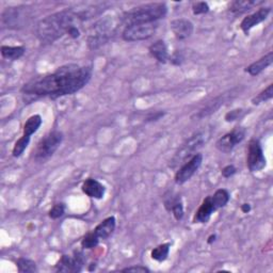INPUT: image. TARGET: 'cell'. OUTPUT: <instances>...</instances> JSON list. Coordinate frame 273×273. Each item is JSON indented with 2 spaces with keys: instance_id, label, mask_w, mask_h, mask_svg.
I'll use <instances>...</instances> for the list:
<instances>
[{
  "instance_id": "6da1fadb",
  "label": "cell",
  "mask_w": 273,
  "mask_h": 273,
  "mask_svg": "<svg viewBox=\"0 0 273 273\" xmlns=\"http://www.w3.org/2000/svg\"><path fill=\"white\" fill-rule=\"evenodd\" d=\"M92 77V68L66 64L57 68L56 72L35 77L27 83L22 92L26 95L58 98L72 95L88 85Z\"/></svg>"
},
{
  "instance_id": "7a4b0ae2",
  "label": "cell",
  "mask_w": 273,
  "mask_h": 273,
  "mask_svg": "<svg viewBox=\"0 0 273 273\" xmlns=\"http://www.w3.org/2000/svg\"><path fill=\"white\" fill-rule=\"evenodd\" d=\"M80 21L75 10H64L61 12L48 15L41 19L36 26V35L40 41L52 44L62 37L68 30L75 26V22Z\"/></svg>"
},
{
  "instance_id": "3957f363",
  "label": "cell",
  "mask_w": 273,
  "mask_h": 273,
  "mask_svg": "<svg viewBox=\"0 0 273 273\" xmlns=\"http://www.w3.org/2000/svg\"><path fill=\"white\" fill-rule=\"evenodd\" d=\"M167 12L168 8L166 4H148L130 10L124 15L123 21L126 26L156 23L158 19L164 18Z\"/></svg>"
},
{
  "instance_id": "277c9868",
  "label": "cell",
  "mask_w": 273,
  "mask_h": 273,
  "mask_svg": "<svg viewBox=\"0 0 273 273\" xmlns=\"http://www.w3.org/2000/svg\"><path fill=\"white\" fill-rule=\"evenodd\" d=\"M63 141V134L61 131L54 130L47 134L37 143L34 150V158L37 161H45L52 157L60 147Z\"/></svg>"
},
{
  "instance_id": "5b68a950",
  "label": "cell",
  "mask_w": 273,
  "mask_h": 273,
  "mask_svg": "<svg viewBox=\"0 0 273 273\" xmlns=\"http://www.w3.org/2000/svg\"><path fill=\"white\" fill-rule=\"evenodd\" d=\"M113 32V22L112 19L105 18L100 19L91 29L89 36V46L90 48L95 49L98 46L104 44L108 37Z\"/></svg>"
},
{
  "instance_id": "8992f818",
  "label": "cell",
  "mask_w": 273,
  "mask_h": 273,
  "mask_svg": "<svg viewBox=\"0 0 273 273\" xmlns=\"http://www.w3.org/2000/svg\"><path fill=\"white\" fill-rule=\"evenodd\" d=\"M157 28V23L130 25L125 27L122 36L127 42L144 41V40H148L155 34Z\"/></svg>"
},
{
  "instance_id": "52a82bcc",
  "label": "cell",
  "mask_w": 273,
  "mask_h": 273,
  "mask_svg": "<svg viewBox=\"0 0 273 273\" xmlns=\"http://www.w3.org/2000/svg\"><path fill=\"white\" fill-rule=\"evenodd\" d=\"M247 165L252 173L261 171L267 165V160L264 151H262L261 144L256 139H252L249 143Z\"/></svg>"
},
{
  "instance_id": "ba28073f",
  "label": "cell",
  "mask_w": 273,
  "mask_h": 273,
  "mask_svg": "<svg viewBox=\"0 0 273 273\" xmlns=\"http://www.w3.org/2000/svg\"><path fill=\"white\" fill-rule=\"evenodd\" d=\"M30 14L27 7H12L8 8L3 13V25L8 28H21L24 27Z\"/></svg>"
},
{
  "instance_id": "9c48e42d",
  "label": "cell",
  "mask_w": 273,
  "mask_h": 273,
  "mask_svg": "<svg viewBox=\"0 0 273 273\" xmlns=\"http://www.w3.org/2000/svg\"><path fill=\"white\" fill-rule=\"evenodd\" d=\"M246 137V129L242 127H236L232 129L230 133L226 134L225 136H223L222 138H220L217 143H216V147L222 151V153H229L234 147L240 143L242 140L245 139Z\"/></svg>"
},
{
  "instance_id": "30bf717a",
  "label": "cell",
  "mask_w": 273,
  "mask_h": 273,
  "mask_svg": "<svg viewBox=\"0 0 273 273\" xmlns=\"http://www.w3.org/2000/svg\"><path fill=\"white\" fill-rule=\"evenodd\" d=\"M202 163H203V156H202V154H194L190 158V160H188V163H186L176 172L175 183L177 185H183L187 183L197 173Z\"/></svg>"
},
{
  "instance_id": "8fae6325",
  "label": "cell",
  "mask_w": 273,
  "mask_h": 273,
  "mask_svg": "<svg viewBox=\"0 0 273 273\" xmlns=\"http://www.w3.org/2000/svg\"><path fill=\"white\" fill-rule=\"evenodd\" d=\"M85 265V257L82 252H75L74 256H68V255H63L60 260L58 261V264L56 266L58 272H80L83 270Z\"/></svg>"
},
{
  "instance_id": "7c38bea8",
  "label": "cell",
  "mask_w": 273,
  "mask_h": 273,
  "mask_svg": "<svg viewBox=\"0 0 273 273\" xmlns=\"http://www.w3.org/2000/svg\"><path fill=\"white\" fill-rule=\"evenodd\" d=\"M203 143H204V136L203 135L197 134L194 136H192L187 141V143L184 144V146L181 147V149L175 155V157H174V159H173V161H172V163H174V165L181 164V161H184L192 153H194V151L198 148H200Z\"/></svg>"
},
{
  "instance_id": "4fadbf2b",
  "label": "cell",
  "mask_w": 273,
  "mask_h": 273,
  "mask_svg": "<svg viewBox=\"0 0 273 273\" xmlns=\"http://www.w3.org/2000/svg\"><path fill=\"white\" fill-rule=\"evenodd\" d=\"M270 12H271V8H269V7L268 8H260L259 10H257L256 12L248 15L247 17L242 19V22L240 24L241 30L246 34H248L253 27H255L256 25H258L262 22H265L267 17L269 16Z\"/></svg>"
},
{
  "instance_id": "5bb4252c",
  "label": "cell",
  "mask_w": 273,
  "mask_h": 273,
  "mask_svg": "<svg viewBox=\"0 0 273 273\" xmlns=\"http://www.w3.org/2000/svg\"><path fill=\"white\" fill-rule=\"evenodd\" d=\"M171 29L176 38L186 40L193 32V24L186 18H177L171 22Z\"/></svg>"
},
{
  "instance_id": "9a60e30c",
  "label": "cell",
  "mask_w": 273,
  "mask_h": 273,
  "mask_svg": "<svg viewBox=\"0 0 273 273\" xmlns=\"http://www.w3.org/2000/svg\"><path fill=\"white\" fill-rule=\"evenodd\" d=\"M82 189L84 193L87 194L89 198L96 199V200L103 199L106 192L105 186L94 178L86 179L82 186Z\"/></svg>"
},
{
  "instance_id": "2e32d148",
  "label": "cell",
  "mask_w": 273,
  "mask_h": 273,
  "mask_svg": "<svg viewBox=\"0 0 273 273\" xmlns=\"http://www.w3.org/2000/svg\"><path fill=\"white\" fill-rule=\"evenodd\" d=\"M215 211L216 210L214 208V204H212L211 197H207L203 201V203L201 204L198 211L196 212V216L193 219L194 223H207L211 215L214 214Z\"/></svg>"
},
{
  "instance_id": "e0dca14e",
  "label": "cell",
  "mask_w": 273,
  "mask_h": 273,
  "mask_svg": "<svg viewBox=\"0 0 273 273\" xmlns=\"http://www.w3.org/2000/svg\"><path fill=\"white\" fill-rule=\"evenodd\" d=\"M273 62V53L270 52L266 56L260 58L257 61L253 62L251 65H249L246 68V72L249 73L251 76H256L260 74L262 70H265L267 67H269Z\"/></svg>"
},
{
  "instance_id": "ac0fdd59",
  "label": "cell",
  "mask_w": 273,
  "mask_h": 273,
  "mask_svg": "<svg viewBox=\"0 0 273 273\" xmlns=\"http://www.w3.org/2000/svg\"><path fill=\"white\" fill-rule=\"evenodd\" d=\"M115 222L116 221L114 217H108L107 219L100 222V223L95 227L94 232L99 239H107L112 235V232L114 231Z\"/></svg>"
},
{
  "instance_id": "d6986e66",
  "label": "cell",
  "mask_w": 273,
  "mask_h": 273,
  "mask_svg": "<svg viewBox=\"0 0 273 273\" xmlns=\"http://www.w3.org/2000/svg\"><path fill=\"white\" fill-rule=\"evenodd\" d=\"M149 53L160 63H167L170 59L168 47L163 40H159V41L151 44L149 47Z\"/></svg>"
},
{
  "instance_id": "ffe728a7",
  "label": "cell",
  "mask_w": 273,
  "mask_h": 273,
  "mask_svg": "<svg viewBox=\"0 0 273 273\" xmlns=\"http://www.w3.org/2000/svg\"><path fill=\"white\" fill-rule=\"evenodd\" d=\"M261 4H264L262 0H260V2H256V0H236V2L231 3L229 7V11L236 15L242 14L249 11L252 8L259 6Z\"/></svg>"
},
{
  "instance_id": "44dd1931",
  "label": "cell",
  "mask_w": 273,
  "mask_h": 273,
  "mask_svg": "<svg viewBox=\"0 0 273 273\" xmlns=\"http://www.w3.org/2000/svg\"><path fill=\"white\" fill-rule=\"evenodd\" d=\"M42 123H43V120L41 115L34 114L32 116H30L24 125V135L31 137L33 134L36 133L38 128L41 127Z\"/></svg>"
},
{
  "instance_id": "7402d4cb",
  "label": "cell",
  "mask_w": 273,
  "mask_h": 273,
  "mask_svg": "<svg viewBox=\"0 0 273 273\" xmlns=\"http://www.w3.org/2000/svg\"><path fill=\"white\" fill-rule=\"evenodd\" d=\"M25 47L23 46H2V55L8 60H17L25 54Z\"/></svg>"
},
{
  "instance_id": "603a6c76",
  "label": "cell",
  "mask_w": 273,
  "mask_h": 273,
  "mask_svg": "<svg viewBox=\"0 0 273 273\" xmlns=\"http://www.w3.org/2000/svg\"><path fill=\"white\" fill-rule=\"evenodd\" d=\"M229 193L225 189H219L215 192L214 196H211L212 204H214L215 210H218L222 207H224L229 201Z\"/></svg>"
},
{
  "instance_id": "cb8c5ba5",
  "label": "cell",
  "mask_w": 273,
  "mask_h": 273,
  "mask_svg": "<svg viewBox=\"0 0 273 273\" xmlns=\"http://www.w3.org/2000/svg\"><path fill=\"white\" fill-rule=\"evenodd\" d=\"M170 247H171L170 244H163V245L156 247L155 249H153L150 252L151 258L159 261V262L165 261L169 256Z\"/></svg>"
},
{
  "instance_id": "d4e9b609",
  "label": "cell",
  "mask_w": 273,
  "mask_h": 273,
  "mask_svg": "<svg viewBox=\"0 0 273 273\" xmlns=\"http://www.w3.org/2000/svg\"><path fill=\"white\" fill-rule=\"evenodd\" d=\"M16 266H17L18 271L22 272V273H29V272H36L37 271L35 262L31 259H28L25 257L18 258L16 261Z\"/></svg>"
},
{
  "instance_id": "484cf974",
  "label": "cell",
  "mask_w": 273,
  "mask_h": 273,
  "mask_svg": "<svg viewBox=\"0 0 273 273\" xmlns=\"http://www.w3.org/2000/svg\"><path fill=\"white\" fill-rule=\"evenodd\" d=\"M30 138H31V137L23 135V137L21 139H18L16 141V143L14 144V147H13V150H12V155L14 157H16V158L21 157L24 154V151L26 150V148L29 145Z\"/></svg>"
},
{
  "instance_id": "4316f807",
  "label": "cell",
  "mask_w": 273,
  "mask_h": 273,
  "mask_svg": "<svg viewBox=\"0 0 273 273\" xmlns=\"http://www.w3.org/2000/svg\"><path fill=\"white\" fill-rule=\"evenodd\" d=\"M272 97H273V85L271 84L264 91H261V92L257 96L253 98L252 103L254 105H259L261 103L267 102V100L271 99Z\"/></svg>"
},
{
  "instance_id": "83f0119b",
  "label": "cell",
  "mask_w": 273,
  "mask_h": 273,
  "mask_svg": "<svg viewBox=\"0 0 273 273\" xmlns=\"http://www.w3.org/2000/svg\"><path fill=\"white\" fill-rule=\"evenodd\" d=\"M99 240L100 239L97 237V235L95 234L94 230L92 232H88V234L82 240V247L84 249H87V250L93 249L98 245Z\"/></svg>"
},
{
  "instance_id": "f1b7e54d",
  "label": "cell",
  "mask_w": 273,
  "mask_h": 273,
  "mask_svg": "<svg viewBox=\"0 0 273 273\" xmlns=\"http://www.w3.org/2000/svg\"><path fill=\"white\" fill-rule=\"evenodd\" d=\"M64 212H65V205L62 203H59V204L54 205L53 208L49 210L48 216L49 218L56 220V219L61 218L64 215Z\"/></svg>"
},
{
  "instance_id": "f546056e",
  "label": "cell",
  "mask_w": 273,
  "mask_h": 273,
  "mask_svg": "<svg viewBox=\"0 0 273 273\" xmlns=\"http://www.w3.org/2000/svg\"><path fill=\"white\" fill-rule=\"evenodd\" d=\"M223 104L221 102V100H215V103L212 102L211 104H209L205 109H203L202 111H200V113L198 114L199 118H204L208 114H211V113H214L216 112V110L219 109V107Z\"/></svg>"
},
{
  "instance_id": "4dcf8cb0",
  "label": "cell",
  "mask_w": 273,
  "mask_h": 273,
  "mask_svg": "<svg viewBox=\"0 0 273 273\" xmlns=\"http://www.w3.org/2000/svg\"><path fill=\"white\" fill-rule=\"evenodd\" d=\"M209 11V6L205 2H200L196 3L192 6V12L194 15H200V14H205Z\"/></svg>"
},
{
  "instance_id": "1f68e13d",
  "label": "cell",
  "mask_w": 273,
  "mask_h": 273,
  "mask_svg": "<svg viewBox=\"0 0 273 273\" xmlns=\"http://www.w3.org/2000/svg\"><path fill=\"white\" fill-rule=\"evenodd\" d=\"M241 114H242V109L232 110V111H230V112L226 113L225 121L226 122H232V121H236Z\"/></svg>"
},
{
  "instance_id": "d6a6232c",
  "label": "cell",
  "mask_w": 273,
  "mask_h": 273,
  "mask_svg": "<svg viewBox=\"0 0 273 273\" xmlns=\"http://www.w3.org/2000/svg\"><path fill=\"white\" fill-rule=\"evenodd\" d=\"M184 59H185V58H184L183 53H181V52H178V50H177V52H175V53L173 54V56H172V57L170 58L171 62L173 63L174 65H180L181 63H183Z\"/></svg>"
},
{
  "instance_id": "836d02e7",
  "label": "cell",
  "mask_w": 273,
  "mask_h": 273,
  "mask_svg": "<svg viewBox=\"0 0 273 273\" xmlns=\"http://www.w3.org/2000/svg\"><path fill=\"white\" fill-rule=\"evenodd\" d=\"M236 172H237V169L234 166L228 165L222 169V175H223V177H225V178H229L230 176L234 175Z\"/></svg>"
},
{
  "instance_id": "e575fe53",
  "label": "cell",
  "mask_w": 273,
  "mask_h": 273,
  "mask_svg": "<svg viewBox=\"0 0 273 273\" xmlns=\"http://www.w3.org/2000/svg\"><path fill=\"white\" fill-rule=\"evenodd\" d=\"M122 272H149V269L142 266H136V267H128L122 270Z\"/></svg>"
},
{
  "instance_id": "d590c367",
  "label": "cell",
  "mask_w": 273,
  "mask_h": 273,
  "mask_svg": "<svg viewBox=\"0 0 273 273\" xmlns=\"http://www.w3.org/2000/svg\"><path fill=\"white\" fill-rule=\"evenodd\" d=\"M67 34H68L69 36H72L73 38H77V37L80 36V30H79V28L75 25V26H73L72 28H70V29L68 30Z\"/></svg>"
},
{
  "instance_id": "8d00e7d4",
  "label": "cell",
  "mask_w": 273,
  "mask_h": 273,
  "mask_svg": "<svg viewBox=\"0 0 273 273\" xmlns=\"http://www.w3.org/2000/svg\"><path fill=\"white\" fill-rule=\"evenodd\" d=\"M251 210V206L250 204H244V205H241V211L242 212H245V214H248V212Z\"/></svg>"
},
{
  "instance_id": "74e56055",
  "label": "cell",
  "mask_w": 273,
  "mask_h": 273,
  "mask_svg": "<svg viewBox=\"0 0 273 273\" xmlns=\"http://www.w3.org/2000/svg\"><path fill=\"white\" fill-rule=\"evenodd\" d=\"M215 238H216V235H211L208 239V244H211L212 241H215Z\"/></svg>"
}]
</instances>
